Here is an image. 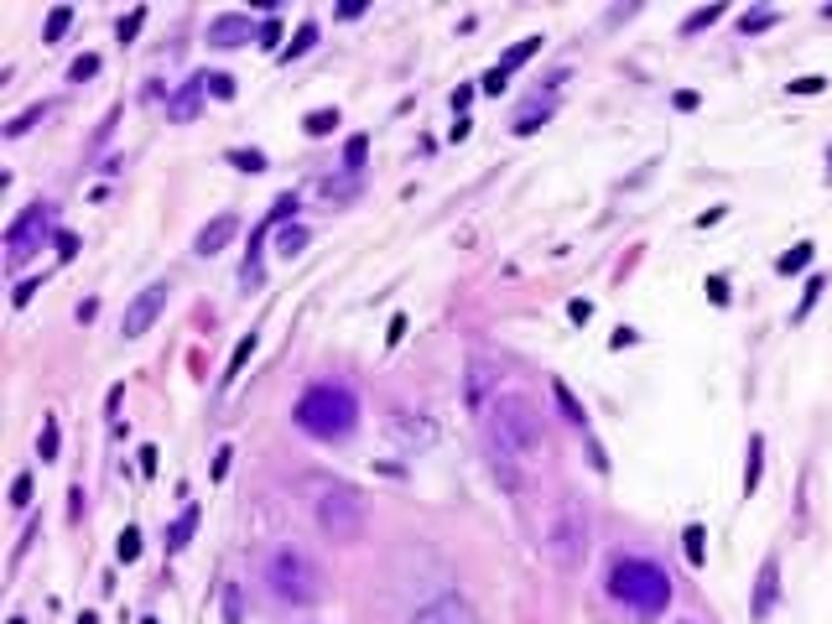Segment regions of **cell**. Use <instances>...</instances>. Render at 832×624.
<instances>
[{
	"mask_svg": "<svg viewBox=\"0 0 832 624\" xmlns=\"http://www.w3.org/2000/svg\"><path fill=\"white\" fill-rule=\"evenodd\" d=\"M484 432H490L494 463L505 469V490H520V469L547 458V427H541L536 401L520 390H500L484 407Z\"/></svg>",
	"mask_w": 832,
	"mask_h": 624,
	"instance_id": "1",
	"label": "cell"
},
{
	"mask_svg": "<svg viewBox=\"0 0 832 624\" xmlns=\"http://www.w3.org/2000/svg\"><path fill=\"white\" fill-rule=\"evenodd\" d=\"M609 599L624 603L635 620H661L671 603V578L645 557H619L609 567Z\"/></svg>",
	"mask_w": 832,
	"mask_h": 624,
	"instance_id": "2",
	"label": "cell"
},
{
	"mask_svg": "<svg viewBox=\"0 0 832 624\" xmlns=\"http://www.w3.org/2000/svg\"><path fill=\"white\" fill-rule=\"evenodd\" d=\"M297 427L323 437V443H343L349 432L360 427V401L349 386H307L297 396Z\"/></svg>",
	"mask_w": 832,
	"mask_h": 624,
	"instance_id": "3",
	"label": "cell"
},
{
	"mask_svg": "<svg viewBox=\"0 0 832 624\" xmlns=\"http://www.w3.org/2000/svg\"><path fill=\"white\" fill-rule=\"evenodd\" d=\"M541 552H547L562 573L583 567V557H588V510H583V499L562 495L552 510H547V520H541Z\"/></svg>",
	"mask_w": 832,
	"mask_h": 624,
	"instance_id": "4",
	"label": "cell"
},
{
	"mask_svg": "<svg viewBox=\"0 0 832 624\" xmlns=\"http://www.w3.org/2000/svg\"><path fill=\"white\" fill-rule=\"evenodd\" d=\"M266 588H271V599L286 603V609H307V603H318V593H323V573L302 546H277V552L266 557Z\"/></svg>",
	"mask_w": 832,
	"mask_h": 624,
	"instance_id": "5",
	"label": "cell"
},
{
	"mask_svg": "<svg viewBox=\"0 0 832 624\" xmlns=\"http://www.w3.org/2000/svg\"><path fill=\"white\" fill-rule=\"evenodd\" d=\"M313 520H318V531L333 546L343 541H360L364 537V499L349 490V484H318V495H313Z\"/></svg>",
	"mask_w": 832,
	"mask_h": 624,
	"instance_id": "6",
	"label": "cell"
},
{
	"mask_svg": "<svg viewBox=\"0 0 832 624\" xmlns=\"http://www.w3.org/2000/svg\"><path fill=\"white\" fill-rule=\"evenodd\" d=\"M47 235H52V203H32V209L11 224V235H5V260H11V266H26Z\"/></svg>",
	"mask_w": 832,
	"mask_h": 624,
	"instance_id": "7",
	"label": "cell"
},
{
	"mask_svg": "<svg viewBox=\"0 0 832 624\" xmlns=\"http://www.w3.org/2000/svg\"><path fill=\"white\" fill-rule=\"evenodd\" d=\"M167 297H172V281H151L141 297L126 307V318H120V339H141L156 328V318L167 313Z\"/></svg>",
	"mask_w": 832,
	"mask_h": 624,
	"instance_id": "8",
	"label": "cell"
},
{
	"mask_svg": "<svg viewBox=\"0 0 832 624\" xmlns=\"http://www.w3.org/2000/svg\"><path fill=\"white\" fill-rule=\"evenodd\" d=\"M500 375H505V365H500L494 354H469V369H464V396H469V407L479 411V416H484V407L500 396Z\"/></svg>",
	"mask_w": 832,
	"mask_h": 624,
	"instance_id": "9",
	"label": "cell"
},
{
	"mask_svg": "<svg viewBox=\"0 0 832 624\" xmlns=\"http://www.w3.org/2000/svg\"><path fill=\"white\" fill-rule=\"evenodd\" d=\"M385 432H390V443L401 452H427L432 443H437V422H432V416H417V411H396V416L385 422Z\"/></svg>",
	"mask_w": 832,
	"mask_h": 624,
	"instance_id": "10",
	"label": "cell"
},
{
	"mask_svg": "<svg viewBox=\"0 0 832 624\" xmlns=\"http://www.w3.org/2000/svg\"><path fill=\"white\" fill-rule=\"evenodd\" d=\"M406 624H479V614H473V603L464 593H437V599L417 603V614Z\"/></svg>",
	"mask_w": 832,
	"mask_h": 624,
	"instance_id": "11",
	"label": "cell"
},
{
	"mask_svg": "<svg viewBox=\"0 0 832 624\" xmlns=\"http://www.w3.org/2000/svg\"><path fill=\"white\" fill-rule=\"evenodd\" d=\"M250 37H260V32H256V22H250V16H239V11L209 22V47H245Z\"/></svg>",
	"mask_w": 832,
	"mask_h": 624,
	"instance_id": "12",
	"label": "cell"
},
{
	"mask_svg": "<svg viewBox=\"0 0 832 624\" xmlns=\"http://www.w3.org/2000/svg\"><path fill=\"white\" fill-rule=\"evenodd\" d=\"M775 599H781V562L770 557L765 567H760V578H754V620H770V609H775Z\"/></svg>",
	"mask_w": 832,
	"mask_h": 624,
	"instance_id": "13",
	"label": "cell"
},
{
	"mask_svg": "<svg viewBox=\"0 0 832 624\" xmlns=\"http://www.w3.org/2000/svg\"><path fill=\"white\" fill-rule=\"evenodd\" d=\"M235 229H239V219H235V214L209 219V224H203V235L192 239V250H198V256H219V250H224V245L235 239Z\"/></svg>",
	"mask_w": 832,
	"mask_h": 624,
	"instance_id": "14",
	"label": "cell"
},
{
	"mask_svg": "<svg viewBox=\"0 0 832 624\" xmlns=\"http://www.w3.org/2000/svg\"><path fill=\"white\" fill-rule=\"evenodd\" d=\"M203 89H209V79H192V84L172 99V120H192V115L203 109V105H198V99H203Z\"/></svg>",
	"mask_w": 832,
	"mask_h": 624,
	"instance_id": "15",
	"label": "cell"
},
{
	"mask_svg": "<svg viewBox=\"0 0 832 624\" xmlns=\"http://www.w3.org/2000/svg\"><path fill=\"white\" fill-rule=\"evenodd\" d=\"M198 505H188V510H183V516H177V526H172V537H167V552H183V546H188L192 541V531H198Z\"/></svg>",
	"mask_w": 832,
	"mask_h": 624,
	"instance_id": "16",
	"label": "cell"
},
{
	"mask_svg": "<svg viewBox=\"0 0 832 624\" xmlns=\"http://www.w3.org/2000/svg\"><path fill=\"white\" fill-rule=\"evenodd\" d=\"M760 463H765V437H749V463H745V495L760 490Z\"/></svg>",
	"mask_w": 832,
	"mask_h": 624,
	"instance_id": "17",
	"label": "cell"
},
{
	"mask_svg": "<svg viewBox=\"0 0 832 624\" xmlns=\"http://www.w3.org/2000/svg\"><path fill=\"white\" fill-rule=\"evenodd\" d=\"M531 52H541V37H520V43H515L511 52H505V58H500V73H515V68L526 63V58H531Z\"/></svg>",
	"mask_w": 832,
	"mask_h": 624,
	"instance_id": "18",
	"label": "cell"
},
{
	"mask_svg": "<svg viewBox=\"0 0 832 624\" xmlns=\"http://www.w3.org/2000/svg\"><path fill=\"white\" fill-rule=\"evenodd\" d=\"M277 250H281L286 260L302 256V250H307V229H302V224H286V229L277 235Z\"/></svg>",
	"mask_w": 832,
	"mask_h": 624,
	"instance_id": "19",
	"label": "cell"
},
{
	"mask_svg": "<svg viewBox=\"0 0 832 624\" xmlns=\"http://www.w3.org/2000/svg\"><path fill=\"white\" fill-rule=\"evenodd\" d=\"M68 26H73V5H52V11H47V26H43V37L47 43H58V37H63Z\"/></svg>",
	"mask_w": 832,
	"mask_h": 624,
	"instance_id": "20",
	"label": "cell"
},
{
	"mask_svg": "<svg viewBox=\"0 0 832 624\" xmlns=\"http://www.w3.org/2000/svg\"><path fill=\"white\" fill-rule=\"evenodd\" d=\"M682 546H687V562H692V567H703V562H707V537H703V526H687Z\"/></svg>",
	"mask_w": 832,
	"mask_h": 624,
	"instance_id": "21",
	"label": "cell"
},
{
	"mask_svg": "<svg viewBox=\"0 0 832 624\" xmlns=\"http://www.w3.org/2000/svg\"><path fill=\"white\" fill-rule=\"evenodd\" d=\"M141 22H147V5H136V11H126V16L115 22V37H120V43H136V32H141Z\"/></svg>",
	"mask_w": 832,
	"mask_h": 624,
	"instance_id": "22",
	"label": "cell"
},
{
	"mask_svg": "<svg viewBox=\"0 0 832 624\" xmlns=\"http://www.w3.org/2000/svg\"><path fill=\"white\" fill-rule=\"evenodd\" d=\"M807 260H811V245H796V250H786V256L775 260V271H781V276H796Z\"/></svg>",
	"mask_w": 832,
	"mask_h": 624,
	"instance_id": "23",
	"label": "cell"
},
{
	"mask_svg": "<svg viewBox=\"0 0 832 624\" xmlns=\"http://www.w3.org/2000/svg\"><path fill=\"white\" fill-rule=\"evenodd\" d=\"M781 16L770 11V5H754V11H745V22H739V32H765V26H775Z\"/></svg>",
	"mask_w": 832,
	"mask_h": 624,
	"instance_id": "24",
	"label": "cell"
},
{
	"mask_svg": "<svg viewBox=\"0 0 832 624\" xmlns=\"http://www.w3.org/2000/svg\"><path fill=\"white\" fill-rule=\"evenodd\" d=\"M37 452H43V463L58 458V416H47L43 422V437H37Z\"/></svg>",
	"mask_w": 832,
	"mask_h": 624,
	"instance_id": "25",
	"label": "cell"
},
{
	"mask_svg": "<svg viewBox=\"0 0 832 624\" xmlns=\"http://www.w3.org/2000/svg\"><path fill=\"white\" fill-rule=\"evenodd\" d=\"M552 396H556V401H562V411H567V416H573L577 427H588V416H583V407H577V401H573V390L562 386V380H552Z\"/></svg>",
	"mask_w": 832,
	"mask_h": 624,
	"instance_id": "26",
	"label": "cell"
},
{
	"mask_svg": "<svg viewBox=\"0 0 832 624\" xmlns=\"http://www.w3.org/2000/svg\"><path fill=\"white\" fill-rule=\"evenodd\" d=\"M224 624H245V593L224 588Z\"/></svg>",
	"mask_w": 832,
	"mask_h": 624,
	"instance_id": "27",
	"label": "cell"
},
{
	"mask_svg": "<svg viewBox=\"0 0 832 624\" xmlns=\"http://www.w3.org/2000/svg\"><path fill=\"white\" fill-rule=\"evenodd\" d=\"M43 115H47V105H37V109H26L22 120H11V126H5V136H11V141H16V136H26V130L37 126V120H43Z\"/></svg>",
	"mask_w": 832,
	"mask_h": 624,
	"instance_id": "28",
	"label": "cell"
},
{
	"mask_svg": "<svg viewBox=\"0 0 832 624\" xmlns=\"http://www.w3.org/2000/svg\"><path fill=\"white\" fill-rule=\"evenodd\" d=\"M94 73H99V58H94V52H84L79 63L68 68V79H73V84H84V79H94Z\"/></svg>",
	"mask_w": 832,
	"mask_h": 624,
	"instance_id": "29",
	"label": "cell"
},
{
	"mask_svg": "<svg viewBox=\"0 0 832 624\" xmlns=\"http://www.w3.org/2000/svg\"><path fill=\"white\" fill-rule=\"evenodd\" d=\"M339 126V109H318V115H307V136H323V130Z\"/></svg>",
	"mask_w": 832,
	"mask_h": 624,
	"instance_id": "30",
	"label": "cell"
},
{
	"mask_svg": "<svg viewBox=\"0 0 832 624\" xmlns=\"http://www.w3.org/2000/svg\"><path fill=\"white\" fill-rule=\"evenodd\" d=\"M250 354H256V333H245V339H239V344H235V360H230V380H235V375H239V365H245Z\"/></svg>",
	"mask_w": 832,
	"mask_h": 624,
	"instance_id": "31",
	"label": "cell"
},
{
	"mask_svg": "<svg viewBox=\"0 0 832 624\" xmlns=\"http://www.w3.org/2000/svg\"><path fill=\"white\" fill-rule=\"evenodd\" d=\"M115 552H120V562H136V557H141V531L130 526L126 537H120V546H115Z\"/></svg>",
	"mask_w": 832,
	"mask_h": 624,
	"instance_id": "32",
	"label": "cell"
},
{
	"mask_svg": "<svg viewBox=\"0 0 832 624\" xmlns=\"http://www.w3.org/2000/svg\"><path fill=\"white\" fill-rule=\"evenodd\" d=\"M313 43H318V26H302V32H297V43L286 47V63H292V58H302V52H307V47H313Z\"/></svg>",
	"mask_w": 832,
	"mask_h": 624,
	"instance_id": "33",
	"label": "cell"
},
{
	"mask_svg": "<svg viewBox=\"0 0 832 624\" xmlns=\"http://www.w3.org/2000/svg\"><path fill=\"white\" fill-rule=\"evenodd\" d=\"M230 162L245 167V173H260V167H266V156H260V151H230Z\"/></svg>",
	"mask_w": 832,
	"mask_h": 624,
	"instance_id": "34",
	"label": "cell"
},
{
	"mask_svg": "<svg viewBox=\"0 0 832 624\" xmlns=\"http://www.w3.org/2000/svg\"><path fill=\"white\" fill-rule=\"evenodd\" d=\"M364 146H370L364 136H349V146H343V162H349V167H364Z\"/></svg>",
	"mask_w": 832,
	"mask_h": 624,
	"instance_id": "35",
	"label": "cell"
},
{
	"mask_svg": "<svg viewBox=\"0 0 832 624\" xmlns=\"http://www.w3.org/2000/svg\"><path fill=\"white\" fill-rule=\"evenodd\" d=\"M724 16V5H707V11H692V22H687V32H703L707 22H718Z\"/></svg>",
	"mask_w": 832,
	"mask_h": 624,
	"instance_id": "36",
	"label": "cell"
},
{
	"mask_svg": "<svg viewBox=\"0 0 832 624\" xmlns=\"http://www.w3.org/2000/svg\"><path fill=\"white\" fill-rule=\"evenodd\" d=\"M11 505H32V474H16V484H11Z\"/></svg>",
	"mask_w": 832,
	"mask_h": 624,
	"instance_id": "37",
	"label": "cell"
},
{
	"mask_svg": "<svg viewBox=\"0 0 832 624\" xmlns=\"http://www.w3.org/2000/svg\"><path fill=\"white\" fill-rule=\"evenodd\" d=\"M364 11H370L364 0H343V5H333V16H339V22H354V16H364Z\"/></svg>",
	"mask_w": 832,
	"mask_h": 624,
	"instance_id": "38",
	"label": "cell"
},
{
	"mask_svg": "<svg viewBox=\"0 0 832 624\" xmlns=\"http://www.w3.org/2000/svg\"><path fill=\"white\" fill-rule=\"evenodd\" d=\"M817 297H822V276H817V281H811V286H807V297H801V307H796V318H807V313H811V302H817Z\"/></svg>",
	"mask_w": 832,
	"mask_h": 624,
	"instance_id": "39",
	"label": "cell"
},
{
	"mask_svg": "<svg viewBox=\"0 0 832 624\" xmlns=\"http://www.w3.org/2000/svg\"><path fill=\"white\" fill-rule=\"evenodd\" d=\"M505 84H511V73H500V68H490V73H484V89H490V94H500Z\"/></svg>",
	"mask_w": 832,
	"mask_h": 624,
	"instance_id": "40",
	"label": "cell"
},
{
	"mask_svg": "<svg viewBox=\"0 0 832 624\" xmlns=\"http://www.w3.org/2000/svg\"><path fill=\"white\" fill-rule=\"evenodd\" d=\"M37 286H43V276L22 281V286H16V307H26V302H32V292H37Z\"/></svg>",
	"mask_w": 832,
	"mask_h": 624,
	"instance_id": "41",
	"label": "cell"
},
{
	"mask_svg": "<svg viewBox=\"0 0 832 624\" xmlns=\"http://www.w3.org/2000/svg\"><path fill=\"white\" fill-rule=\"evenodd\" d=\"M790 94H822V79H796V84H790Z\"/></svg>",
	"mask_w": 832,
	"mask_h": 624,
	"instance_id": "42",
	"label": "cell"
},
{
	"mask_svg": "<svg viewBox=\"0 0 832 624\" xmlns=\"http://www.w3.org/2000/svg\"><path fill=\"white\" fill-rule=\"evenodd\" d=\"M73 250H79V239H73V235H68V229H58V256H73Z\"/></svg>",
	"mask_w": 832,
	"mask_h": 624,
	"instance_id": "43",
	"label": "cell"
},
{
	"mask_svg": "<svg viewBox=\"0 0 832 624\" xmlns=\"http://www.w3.org/2000/svg\"><path fill=\"white\" fill-rule=\"evenodd\" d=\"M277 37H281V22H266V26H260V43H266V47H277Z\"/></svg>",
	"mask_w": 832,
	"mask_h": 624,
	"instance_id": "44",
	"label": "cell"
},
{
	"mask_svg": "<svg viewBox=\"0 0 832 624\" xmlns=\"http://www.w3.org/2000/svg\"><path fill=\"white\" fill-rule=\"evenodd\" d=\"M209 89H214L219 99H230V94H235V84H230V79H224V73H219V79H209Z\"/></svg>",
	"mask_w": 832,
	"mask_h": 624,
	"instance_id": "45",
	"label": "cell"
},
{
	"mask_svg": "<svg viewBox=\"0 0 832 624\" xmlns=\"http://www.w3.org/2000/svg\"><path fill=\"white\" fill-rule=\"evenodd\" d=\"M567 313H573V323H588V318H594V307H588V302H573Z\"/></svg>",
	"mask_w": 832,
	"mask_h": 624,
	"instance_id": "46",
	"label": "cell"
},
{
	"mask_svg": "<svg viewBox=\"0 0 832 624\" xmlns=\"http://www.w3.org/2000/svg\"><path fill=\"white\" fill-rule=\"evenodd\" d=\"M94 313H99V302H94V297L79 302V323H94Z\"/></svg>",
	"mask_w": 832,
	"mask_h": 624,
	"instance_id": "47",
	"label": "cell"
},
{
	"mask_svg": "<svg viewBox=\"0 0 832 624\" xmlns=\"http://www.w3.org/2000/svg\"><path fill=\"white\" fill-rule=\"evenodd\" d=\"M11 624H26V620H11Z\"/></svg>",
	"mask_w": 832,
	"mask_h": 624,
	"instance_id": "48",
	"label": "cell"
},
{
	"mask_svg": "<svg viewBox=\"0 0 832 624\" xmlns=\"http://www.w3.org/2000/svg\"><path fill=\"white\" fill-rule=\"evenodd\" d=\"M141 624H156V620H141Z\"/></svg>",
	"mask_w": 832,
	"mask_h": 624,
	"instance_id": "49",
	"label": "cell"
}]
</instances>
